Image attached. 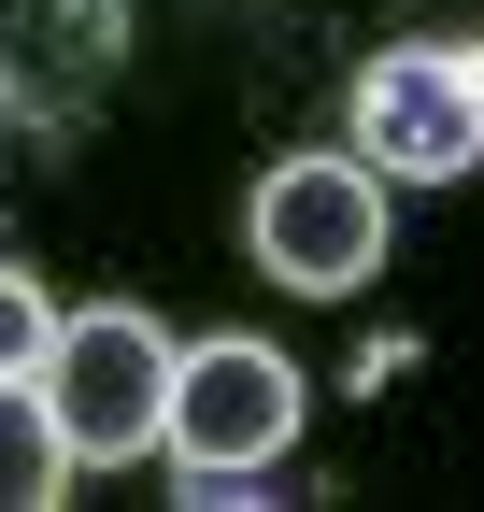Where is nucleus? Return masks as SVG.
I'll return each instance as SVG.
<instances>
[{
	"instance_id": "obj_4",
	"label": "nucleus",
	"mask_w": 484,
	"mask_h": 512,
	"mask_svg": "<svg viewBox=\"0 0 484 512\" xmlns=\"http://www.w3.org/2000/svg\"><path fill=\"white\" fill-rule=\"evenodd\" d=\"M356 157L399 171V185H456L484 157V72L442 57V43L371 57V72H356Z\"/></svg>"
},
{
	"instance_id": "obj_3",
	"label": "nucleus",
	"mask_w": 484,
	"mask_h": 512,
	"mask_svg": "<svg viewBox=\"0 0 484 512\" xmlns=\"http://www.w3.org/2000/svg\"><path fill=\"white\" fill-rule=\"evenodd\" d=\"M299 441V370L271 342H186L171 356V427H157V456L186 470V484H242V470H271Z\"/></svg>"
},
{
	"instance_id": "obj_5",
	"label": "nucleus",
	"mask_w": 484,
	"mask_h": 512,
	"mask_svg": "<svg viewBox=\"0 0 484 512\" xmlns=\"http://www.w3.org/2000/svg\"><path fill=\"white\" fill-rule=\"evenodd\" d=\"M57 484H72V441H57V413H43V384L15 370V384H0V512H43Z\"/></svg>"
},
{
	"instance_id": "obj_2",
	"label": "nucleus",
	"mask_w": 484,
	"mask_h": 512,
	"mask_svg": "<svg viewBox=\"0 0 484 512\" xmlns=\"http://www.w3.org/2000/svg\"><path fill=\"white\" fill-rule=\"evenodd\" d=\"M242 242L285 299H356L385 271V171L371 157H271L257 200H242Z\"/></svg>"
},
{
	"instance_id": "obj_1",
	"label": "nucleus",
	"mask_w": 484,
	"mask_h": 512,
	"mask_svg": "<svg viewBox=\"0 0 484 512\" xmlns=\"http://www.w3.org/2000/svg\"><path fill=\"white\" fill-rule=\"evenodd\" d=\"M171 342L157 313H129V299H100V313H57V342H43V413H57V441H72V470H129V456H157V427H171Z\"/></svg>"
},
{
	"instance_id": "obj_6",
	"label": "nucleus",
	"mask_w": 484,
	"mask_h": 512,
	"mask_svg": "<svg viewBox=\"0 0 484 512\" xmlns=\"http://www.w3.org/2000/svg\"><path fill=\"white\" fill-rule=\"evenodd\" d=\"M43 342H57L43 271H15V256H0V384H15V370H43Z\"/></svg>"
}]
</instances>
